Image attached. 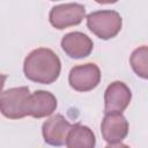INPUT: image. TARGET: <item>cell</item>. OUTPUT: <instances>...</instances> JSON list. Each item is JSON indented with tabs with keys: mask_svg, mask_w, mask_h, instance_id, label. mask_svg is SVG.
I'll use <instances>...</instances> for the list:
<instances>
[{
	"mask_svg": "<svg viewBox=\"0 0 148 148\" xmlns=\"http://www.w3.org/2000/svg\"><path fill=\"white\" fill-rule=\"evenodd\" d=\"M23 71L30 81L50 84L54 82L61 71V61L56 52L47 47L32 50L24 59Z\"/></svg>",
	"mask_w": 148,
	"mask_h": 148,
	"instance_id": "6da1fadb",
	"label": "cell"
},
{
	"mask_svg": "<svg viewBox=\"0 0 148 148\" xmlns=\"http://www.w3.org/2000/svg\"><path fill=\"white\" fill-rule=\"evenodd\" d=\"M123 18L116 10H96L87 16V27L101 39H110L121 30Z\"/></svg>",
	"mask_w": 148,
	"mask_h": 148,
	"instance_id": "7a4b0ae2",
	"label": "cell"
},
{
	"mask_svg": "<svg viewBox=\"0 0 148 148\" xmlns=\"http://www.w3.org/2000/svg\"><path fill=\"white\" fill-rule=\"evenodd\" d=\"M30 95L28 87L7 89L0 95V112L8 119H21L25 114V102Z\"/></svg>",
	"mask_w": 148,
	"mask_h": 148,
	"instance_id": "3957f363",
	"label": "cell"
},
{
	"mask_svg": "<svg viewBox=\"0 0 148 148\" xmlns=\"http://www.w3.org/2000/svg\"><path fill=\"white\" fill-rule=\"evenodd\" d=\"M86 16V8L83 5L77 2L60 3L50 10L49 20L50 23L59 30L66 29L68 27L80 24Z\"/></svg>",
	"mask_w": 148,
	"mask_h": 148,
	"instance_id": "277c9868",
	"label": "cell"
},
{
	"mask_svg": "<svg viewBox=\"0 0 148 148\" xmlns=\"http://www.w3.org/2000/svg\"><path fill=\"white\" fill-rule=\"evenodd\" d=\"M101 81L99 67L94 62L74 66L68 75L69 86L76 91H89L98 86Z\"/></svg>",
	"mask_w": 148,
	"mask_h": 148,
	"instance_id": "5b68a950",
	"label": "cell"
},
{
	"mask_svg": "<svg viewBox=\"0 0 148 148\" xmlns=\"http://www.w3.org/2000/svg\"><path fill=\"white\" fill-rule=\"evenodd\" d=\"M132 92L130 88L121 81L110 83L104 92L105 113H121L130 104Z\"/></svg>",
	"mask_w": 148,
	"mask_h": 148,
	"instance_id": "8992f818",
	"label": "cell"
},
{
	"mask_svg": "<svg viewBox=\"0 0 148 148\" xmlns=\"http://www.w3.org/2000/svg\"><path fill=\"white\" fill-rule=\"evenodd\" d=\"M57 109L56 96L45 90H36L29 95L25 102V114L34 118H44L52 114Z\"/></svg>",
	"mask_w": 148,
	"mask_h": 148,
	"instance_id": "52a82bcc",
	"label": "cell"
},
{
	"mask_svg": "<svg viewBox=\"0 0 148 148\" xmlns=\"http://www.w3.org/2000/svg\"><path fill=\"white\" fill-rule=\"evenodd\" d=\"M73 125L62 116L56 114L44 121L42 126V133L44 141L51 146H62L66 142V138L68 132L71 131Z\"/></svg>",
	"mask_w": 148,
	"mask_h": 148,
	"instance_id": "ba28073f",
	"label": "cell"
},
{
	"mask_svg": "<svg viewBox=\"0 0 148 148\" xmlns=\"http://www.w3.org/2000/svg\"><path fill=\"white\" fill-rule=\"evenodd\" d=\"M101 133L109 143L121 142L128 134V121L121 113H105L101 124Z\"/></svg>",
	"mask_w": 148,
	"mask_h": 148,
	"instance_id": "9c48e42d",
	"label": "cell"
},
{
	"mask_svg": "<svg viewBox=\"0 0 148 148\" xmlns=\"http://www.w3.org/2000/svg\"><path fill=\"white\" fill-rule=\"evenodd\" d=\"M61 47L68 57L74 59H81L88 57L94 49V43L86 34L80 31H73L62 37Z\"/></svg>",
	"mask_w": 148,
	"mask_h": 148,
	"instance_id": "30bf717a",
	"label": "cell"
},
{
	"mask_svg": "<svg viewBox=\"0 0 148 148\" xmlns=\"http://www.w3.org/2000/svg\"><path fill=\"white\" fill-rule=\"evenodd\" d=\"M96 138L94 132L84 125H73L66 138L67 148H95Z\"/></svg>",
	"mask_w": 148,
	"mask_h": 148,
	"instance_id": "8fae6325",
	"label": "cell"
},
{
	"mask_svg": "<svg viewBox=\"0 0 148 148\" xmlns=\"http://www.w3.org/2000/svg\"><path fill=\"white\" fill-rule=\"evenodd\" d=\"M147 57H148V49L146 45H143V46L135 49L130 58V62H131L133 71L136 73L138 76H140L142 79L148 77V65H147L148 59H147Z\"/></svg>",
	"mask_w": 148,
	"mask_h": 148,
	"instance_id": "7c38bea8",
	"label": "cell"
},
{
	"mask_svg": "<svg viewBox=\"0 0 148 148\" xmlns=\"http://www.w3.org/2000/svg\"><path fill=\"white\" fill-rule=\"evenodd\" d=\"M105 148H130V147L127 145H125V143L118 142V143H109Z\"/></svg>",
	"mask_w": 148,
	"mask_h": 148,
	"instance_id": "4fadbf2b",
	"label": "cell"
},
{
	"mask_svg": "<svg viewBox=\"0 0 148 148\" xmlns=\"http://www.w3.org/2000/svg\"><path fill=\"white\" fill-rule=\"evenodd\" d=\"M6 79H7V76H6L5 74H1V73H0V94L2 92V89H3V86H5Z\"/></svg>",
	"mask_w": 148,
	"mask_h": 148,
	"instance_id": "5bb4252c",
	"label": "cell"
}]
</instances>
